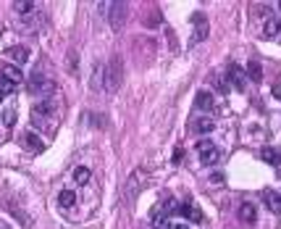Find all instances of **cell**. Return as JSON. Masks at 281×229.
Listing matches in <instances>:
<instances>
[{
	"instance_id": "1",
	"label": "cell",
	"mask_w": 281,
	"mask_h": 229,
	"mask_svg": "<svg viewBox=\"0 0 281 229\" xmlns=\"http://www.w3.org/2000/svg\"><path fill=\"white\" fill-rule=\"evenodd\" d=\"M103 87L105 90H110V93H113V90H119L121 87V82H123V61L119 56H113L108 61V66H105V74H103Z\"/></svg>"
},
{
	"instance_id": "2",
	"label": "cell",
	"mask_w": 281,
	"mask_h": 229,
	"mask_svg": "<svg viewBox=\"0 0 281 229\" xmlns=\"http://www.w3.org/2000/svg\"><path fill=\"white\" fill-rule=\"evenodd\" d=\"M126 11H129V5L126 3H110L108 5V21H110V27L113 29H121L123 27V21H126Z\"/></svg>"
},
{
	"instance_id": "3",
	"label": "cell",
	"mask_w": 281,
	"mask_h": 229,
	"mask_svg": "<svg viewBox=\"0 0 281 229\" xmlns=\"http://www.w3.org/2000/svg\"><path fill=\"white\" fill-rule=\"evenodd\" d=\"M228 87H234L237 93L247 87V71L237 63H228Z\"/></svg>"
},
{
	"instance_id": "4",
	"label": "cell",
	"mask_w": 281,
	"mask_h": 229,
	"mask_svg": "<svg viewBox=\"0 0 281 229\" xmlns=\"http://www.w3.org/2000/svg\"><path fill=\"white\" fill-rule=\"evenodd\" d=\"M27 90H29L32 95H48L50 90H53V82H50V79H45L42 74H32V76H29Z\"/></svg>"
},
{
	"instance_id": "5",
	"label": "cell",
	"mask_w": 281,
	"mask_h": 229,
	"mask_svg": "<svg viewBox=\"0 0 281 229\" xmlns=\"http://www.w3.org/2000/svg\"><path fill=\"white\" fill-rule=\"evenodd\" d=\"M192 27H194V35H192V45L194 42H202L208 37V19H205V14H194L192 16Z\"/></svg>"
},
{
	"instance_id": "6",
	"label": "cell",
	"mask_w": 281,
	"mask_h": 229,
	"mask_svg": "<svg viewBox=\"0 0 281 229\" xmlns=\"http://www.w3.org/2000/svg\"><path fill=\"white\" fill-rule=\"evenodd\" d=\"M21 148L29 150V153H42L45 150V142L37 132H24L21 134Z\"/></svg>"
},
{
	"instance_id": "7",
	"label": "cell",
	"mask_w": 281,
	"mask_h": 229,
	"mask_svg": "<svg viewBox=\"0 0 281 229\" xmlns=\"http://www.w3.org/2000/svg\"><path fill=\"white\" fill-rule=\"evenodd\" d=\"M179 213H184L187 219H192V221H200L205 219V216H202V211H200V206L194 200H184V203H179Z\"/></svg>"
},
{
	"instance_id": "8",
	"label": "cell",
	"mask_w": 281,
	"mask_h": 229,
	"mask_svg": "<svg viewBox=\"0 0 281 229\" xmlns=\"http://www.w3.org/2000/svg\"><path fill=\"white\" fill-rule=\"evenodd\" d=\"M0 76H5L8 82H14L16 87L24 82V74H21V69H18L16 63H5V66H3V71H0Z\"/></svg>"
},
{
	"instance_id": "9",
	"label": "cell",
	"mask_w": 281,
	"mask_h": 229,
	"mask_svg": "<svg viewBox=\"0 0 281 229\" xmlns=\"http://www.w3.org/2000/svg\"><path fill=\"white\" fill-rule=\"evenodd\" d=\"M281 35V21L279 16H268L265 24H263V37H268V40H273V37Z\"/></svg>"
},
{
	"instance_id": "10",
	"label": "cell",
	"mask_w": 281,
	"mask_h": 229,
	"mask_svg": "<svg viewBox=\"0 0 281 229\" xmlns=\"http://www.w3.org/2000/svg\"><path fill=\"white\" fill-rule=\"evenodd\" d=\"M194 106H197L200 111H213V106H215L213 93H208V90H200V93L194 95Z\"/></svg>"
},
{
	"instance_id": "11",
	"label": "cell",
	"mask_w": 281,
	"mask_h": 229,
	"mask_svg": "<svg viewBox=\"0 0 281 229\" xmlns=\"http://www.w3.org/2000/svg\"><path fill=\"white\" fill-rule=\"evenodd\" d=\"M247 79L255 84L263 82V66L258 63V58H250V63H247Z\"/></svg>"
},
{
	"instance_id": "12",
	"label": "cell",
	"mask_w": 281,
	"mask_h": 229,
	"mask_svg": "<svg viewBox=\"0 0 281 229\" xmlns=\"http://www.w3.org/2000/svg\"><path fill=\"white\" fill-rule=\"evenodd\" d=\"M5 56H8L11 61H16V63H27L29 61V50L24 48V45H14V48H8V50H5Z\"/></svg>"
},
{
	"instance_id": "13",
	"label": "cell",
	"mask_w": 281,
	"mask_h": 229,
	"mask_svg": "<svg viewBox=\"0 0 281 229\" xmlns=\"http://www.w3.org/2000/svg\"><path fill=\"white\" fill-rule=\"evenodd\" d=\"M150 219H153L155 229H171V221H168L166 213H163V208H153V211H150Z\"/></svg>"
},
{
	"instance_id": "14",
	"label": "cell",
	"mask_w": 281,
	"mask_h": 229,
	"mask_svg": "<svg viewBox=\"0 0 281 229\" xmlns=\"http://www.w3.org/2000/svg\"><path fill=\"white\" fill-rule=\"evenodd\" d=\"M192 129H194L197 134H211L213 129H215V121H213V119H208V116H200V119H194Z\"/></svg>"
},
{
	"instance_id": "15",
	"label": "cell",
	"mask_w": 281,
	"mask_h": 229,
	"mask_svg": "<svg viewBox=\"0 0 281 229\" xmlns=\"http://www.w3.org/2000/svg\"><path fill=\"white\" fill-rule=\"evenodd\" d=\"M239 219L247 221V224H252V221L258 219V206H255V203H242L239 206Z\"/></svg>"
},
{
	"instance_id": "16",
	"label": "cell",
	"mask_w": 281,
	"mask_h": 229,
	"mask_svg": "<svg viewBox=\"0 0 281 229\" xmlns=\"http://www.w3.org/2000/svg\"><path fill=\"white\" fill-rule=\"evenodd\" d=\"M260 198H263V203H265V208H268V211H273V213L279 211L281 198H279L276 192H273V190H263V192H260Z\"/></svg>"
},
{
	"instance_id": "17",
	"label": "cell",
	"mask_w": 281,
	"mask_h": 229,
	"mask_svg": "<svg viewBox=\"0 0 281 229\" xmlns=\"http://www.w3.org/2000/svg\"><path fill=\"white\" fill-rule=\"evenodd\" d=\"M260 158H263L265 163H271V166H276V163L281 161V153H279L276 148L265 145V148H260Z\"/></svg>"
},
{
	"instance_id": "18",
	"label": "cell",
	"mask_w": 281,
	"mask_h": 229,
	"mask_svg": "<svg viewBox=\"0 0 281 229\" xmlns=\"http://www.w3.org/2000/svg\"><path fill=\"white\" fill-rule=\"evenodd\" d=\"M58 206H61V208L76 206V192H74V190H61V192H58Z\"/></svg>"
},
{
	"instance_id": "19",
	"label": "cell",
	"mask_w": 281,
	"mask_h": 229,
	"mask_svg": "<svg viewBox=\"0 0 281 229\" xmlns=\"http://www.w3.org/2000/svg\"><path fill=\"white\" fill-rule=\"evenodd\" d=\"M71 176H74L76 185H87V182H89V169H87V166H76Z\"/></svg>"
},
{
	"instance_id": "20",
	"label": "cell",
	"mask_w": 281,
	"mask_h": 229,
	"mask_svg": "<svg viewBox=\"0 0 281 229\" xmlns=\"http://www.w3.org/2000/svg\"><path fill=\"white\" fill-rule=\"evenodd\" d=\"M0 124H3L5 129H11L16 124V108H8V111H3V116H0Z\"/></svg>"
},
{
	"instance_id": "21",
	"label": "cell",
	"mask_w": 281,
	"mask_h": 229,
	"mask_svg": "<svg viewBox=\"0 0 281 229\" xmlns=\"http://www.w3.org/2000/svg\"><path fill=\"white\" fill-rule=\"evenodd\" d=\"M200 161L205 163V166H213V163H218V161H221V150H218V148H213L211 153L200 155Z\"/></svg>"
},
{
	"instance_id": "22",
	"label": "cell",
	"mask_w": 281,
	"mask_h": 229,
	"mask_svg": "<svg viewBox=\"0 0 281 229\" xmlns=\"http://www.w3.org/2000/svg\"><path fill=\"white\" fill-rule=\"evenodd\" d=\"M215 148V142L213 140H208V137H205V140H200L197 142V145H194V150H197V153L200 155H205V153H211V150Z\"/></svg>"
},
{
	"instance_id": "23",
	"label": "cell",
	"mask_w": 281,
	"mask_h": 229,
	"mask_svg": "<svg viewBox=\"0 0 281 229\" xmlns=\"http://www.w3.org/2000/svg\"><path fill=\"white\" fill-rule=\"evenodd\" d=\"M14 90H16V84L14 82H8V79H5V76H0V95H11V93H14Z\"/></svg>"
},
{
	"instance_id": "24",
	"label": "cell",
	"mask_w": 281,
	"mask_h": 229,
	"mask_svg": "<svg viewBox=\"0 0 281 229\" xmlns=\"http://www.w3.org/2000/svg\"><path fill=\"white\" fill-rule=\"evenodd\" d=\"M103 74H105V69L97 63V66H95V74H92V87H103Z\"/></svg>"
},
{
	"instance_id": "25",
	"label": "cell",
	"mask_w": 281,
	"mask_h": 229,
	"mask_svg": "<svg viewBox=\"0 0 281 229\" xmlns=\"http://www.w3.org/2000/svg\"><path fill=\"white\" fill-rule=\"evenodd\" d=\"M16 11L27 16V14H32V11H35V3H24V0H21V3H16Z\"/></svg>"
},
{
	"instance_id": "26",
	"label": "cell",
	"mask_w": 281,
	"mask_h": 229,
	"mask_svg": "<svg viewBox=\"0 0 281 229\" xmlns=\"http://www.w3.org/2000/svg\"><path fill=\"white\" fill-rule=\"evenodd\" d=\"M215 90H218L221 95H226L228 93V82L226 79H215Z\"/></svg>"
},
{
	"instance_id": "27",
	"label": "cell",
	"mask_w": 281,
	"mask_h": 229,
	"mask_svg": "<svg viewBox=\"0 0 281 229\" xmlns=\"http://www.w3.org/2000/svg\"><path fill=\"white\" fill-rule=\"evenodd\" d=\"M69 69H71V71H76V69H79V61H76V56H74V53L69 56Z\"/></svg>"
},
{
	"instance_id": "28",
	"label": "cell",
	"mask_w": 281,
	"mask_h": 229,
	"mask_svg": "<svg viewBox=\"0 0 281 229\" xmlns=\"http://www.w3.org/2000/svg\"><path fill=\"white\" fill-rule=\"evenodd\" d=\"M271 93H273V97H276V100H281V79H279L276 84H273V90H271Z\"/></svg>"
},
{
	"instance_id": "29",
	"label": "cell",
	"mask_w": 281,
	"mask_h": 229,
	"mask_svg": "<svg viewBox=\"0 0 281 229\" xmlns=\"http://www.w3.org/2000/svg\"><path fill=\"white\" fill-rule=\"evenodd\" d=\"M211 179H213V185H221V182H224V174H213Z\"/></svg>"
},
{
	"instance_id": "30",
	"label": "cell",
	"mask_w": 281,
	"mask_h": 229,
	"mask_svg": "<svg viewBox=\"0 0 281 229\" xmlns=\"http://www.w3.org/2000/svg\"><path fill=\"white\" fill-rule=\"evenodd\" d=\"M181 158H184V150H176V153H174V161H176V163H179Z\"/></svg>"
},
{
	"instance_id": "31",
	"label": "cell",
	"mask_w": 281,
	"mask_h": 229,
	"mask_svg": "<svg viewBox=\"0 0 281 229\" xmlns=\"http://www.w3.org/2000/svg\"><path fill=\"white\" fill-rule=\"evenodd\" d=\"M171 229H189V227H184V224H174Z\"/></svg>"
},
{
	"instance_id": "32",
	"label": "cell",
	"mask_w": 281,
	"mask_h": 229,
	"mask_svg": "<svg viewBox=\"0 0 281 229\" xmlns=\"http://www.w3.org/2000/svg\"><path fill=\"white\" fill-rule=\"evenodd\" d=\"M0 103H3V95H0Z\"/></svg>"
}]
</instances>
